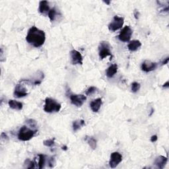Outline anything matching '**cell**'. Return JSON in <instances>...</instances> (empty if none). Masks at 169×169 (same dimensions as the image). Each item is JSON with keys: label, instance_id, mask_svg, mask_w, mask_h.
I'll list each match as a JSON object with an SVG mask.
<instances>
[{"label": "cell", "instance_id": "cell-22", "mask_svg": "<svg viewBox=\"0 0 169 169\" xmlns=\"http://www.w3.org/2000/svg\"><path fill=\"white\" fill-rule=\"evenodd\" d=\"M43 144H44L46 147H52L55 145V138H52V139H50V140H45V141H44V142H43Z\"/></svg>", "mask_w": 169, "mask_h": 169}, {"label": "cell", "instance_id": "cell-6", "mask_svg": "<svg viewBox=\"0 0 169 169\" xmlns=\"http://www.w3.org/2000/svg\"><path fill=\"white\" fill-rule=\"evenodd\" d=\"M132 35V30L129 26H125L122 30L120 35H118V38L122 42H127L130 41L131 36Z\"/></svg>", "mask_w": 169, "mask_h": 169}, {"label": "cell", "instance_id": "cell-12", "mask_svg": "<svg viewBox=\"0 0 169 169\" xmlns=\"http://www.w3.org/2000/svg\"><path fill=\"white\" fill-rule=\"evenodd\" d=\"M50 11V9L48 2L47 1L40 2L38 11L41 13V14L44 15H48V13Z\"/></svg>", "mask_w": 169, "mask_h": 169}, {"label": "cell", "instance_id": "cell-13", "mask_svg": "<svg viewBox=\"0 0 169 169\" xmlns=\"http://www.w3.org/2000/svg\"><path fill=\"white\" fill-rule=\"evenodd\" d=\"M167 161H168L167 157L161 156H161H158L156 158L154 164L157 168H160V169H163L165 167V165H166V164L167 163Z\"/></svg>", "mask_w": 169, "mask_h": 169}, {"label": "cell", "instance_id": "cell-17", "mask_svg": "<svg viewBox=\"0 0 169 169\" xmlns=\"http://www.w3.org/2000/svg\"><path fill=\"white\" fill-rule=\"evenodd\" d=\"M9 107L13 110H21L23 109V104L21 102L19 101H17L15 100H10L9 101Z\"/></svg>", "mask_w": 169, "mask_h": 169}, {"label": "cell", "instance_id": "cell-19", "mask_svg": "<svg viewBox=\"0 0 169 169\" xmlns=\"http://www.w3.org/2000/svg\"><path fill=\"white\" fill-rule=\"evenodd\" d=\"M85 125V122L83 120H75L73 122V130L74 131H77L81 127L84 126Z\"/></svg>", "mask_w": 169, "mask_h": 169}, {"label": "cell", "instance_id": "cell-2", "mask_svg": "<svg viewBox=\"0 0 169 169\" xmlns=\"http://www.w3.org/2000/svg\"><path fill=\"white\" fill-rule=\"evenodd\" d=\"M37 130H32L29 127L24 125L20 129L18 133V139L23 141H27L35 136Z\"/></svg>", "mask_w": 169, "mask_h": 169}, {"label": "cell", "instance_id": "cell-30", "mask_svg": "<svg viewBox=\"0 0 169 169\" xmlns=\"http://www.w3.org/2000/svg\"><path fill=\"white\" fill-rule=\"evenodd\" d=\"M168 59H169V58L168 57H167L166 58H165L164 60L161 63V65H166L168 64Z\"/></svg>", "mask_w": 169, "mask_h": 169}, {"label": "cell", "instance_id": "cell-29", "mask_svg": "<svg viewBox=\"0 0 169 169\" xmlns=\"http://www.w3.org/2000/svg\"><path fill=\"white\" fill-rule=\"evenodd\" d=\"M134 16H135V18L136 19H139V15H140V13H139L138 10L135 9V11H134Z\"/></svg>", "mask_w": 169, "mask_h": 169}, {"label": "cell", "instance_id": "cell-3", "mask_svg": "<svg viewBox=\"0 0 169 169\" xmlns=\"http://www.w3.org/2000/svg\"><path fill=\"white\" fill-rule=\"evenodd\" d=\"M62 108L61 104L58 103L54 99L51 98H46L45 100V104L44 107V110L48 113L52 112H58Z\"/></svg>", "mask_w": 169, "mask_h": 169}, {"label": "cell", "instance_id": "cell-27", "mask_svg": "<svg viewBox=\"0 0 169 169\" xmlns=\"http://www.w3.org/2000/svg\"><path fill=\"white\" fill-rule=\"evenodd\" d=\"M55 164H56V161H55L54 157H51L50 158H49V159H48V165H49L50 167V168L54 167Z\"/></svg>", "mask_w": 169, "mask_h": 169}, {"label": "cell", "instance_id": "cell-15", "mask_svg": "<svg viewBox=\"0 0 169 169\" xmlns=\"http://www.w3.org/2000/svg\"><path fill=\"white\" fill-rule=\"evenodd\" d=\"M118 71V65L116 64H112L108 67L106 71V75L108 78H112L116 74Z\"/></svg>", "mask_w": 169, "mask_h": 169}, {"label": "cell", "instance_id": "cell-23", "mask_svg": "<svg viewBox=\"0 0 169 169\" xmlns=\"http://www.w3.org/2000/svg\"><path fill=\"white\" fill-rule=\"evenodd\" d=\"M25 167L26 168H35V163L33 161H31L29 158H27L25 161Z\"/></svg>", "mask_w": 169, "mask_h": 169}, {"label": "cell", "instance_id": "cell-32", "mask_svg": "<svg viewBox=\"0 0 169 169\" xmlns=\"http://www.w3.org/2000/svg\"><path fill=\"white\" fill-rule=\"evenodd\" d=\"M163 87L164 88H168L169 87V82L168 81H167L163 85Z\"/></svg>", "mask_w": 169, "mask_h": 169}, {"label": "cell", "instance_id": "cell-4", "mask_svg": "<svg viewBox=\"0 0 169 169\" xmlns=\"http://www.w3.org/2000/svg\"><path fill=\"white\" fill-rule=\"evenodd\" d=\"M110 45L107 41H102L98 46V54L101 59H103L107 56H112L110 50Z\"/></svg>", "mask_w": 169, "mask_h": 169}, {"label": "cell", "instance_id": "cell-5", "mask_svg": "<svg viewBox=\"0 0 169 169\" xmlns=\"http://www.w3.org/2000/svg\"><path fill=\"white\" fill-rule=\"evenodd\" d=\"M124 23V19L122 17L116 15L114 17L112 21L108 25V29L110 31L115 32L122 28Z\"/></svg>", "mask_w": 169, "mask_h": 169}, {"label": "cell", "instance_id": "cell-20", "mask_svg": "<svg viewBox=\"0 0 169 169\" xmlns=\"http://www.w3.org/2000/svg\"><path fill=\"white\" fill-rule=\"evenodd\" d=\"M39 161H38V168H44V164L46 163V156L44 155L40 154L38 155Z\"/></svg>", "mask_w": 169, "mask_h": 169}, {"label": "cell", "instance_id": "cell-16", "mask_svg": "<svg viewBox=\"0 0 169 169\" xmlns=\"http://www.w3.org/2000/svg\"><path fill=\"white\" fill-rule=\"evenodd\" d=\"M141 43L140 42V41L135 40V41H132L129 43L128 45V48L130 51L135 52L139 48L141 47Z\"/></svg>", "mask_w": 169, "mask_h": 169}, {"label": "cell", "instance_id": "cell-21", "mask_svg": "<svg viewBox=\"0 0 169 169\" xmlns=\"http://www.w3.org/2000/svg\"><path fill=\"white\" fill-rule=\"evenodd\" d=\"M56 15H57V11H56V9L55 8H53L50 9V11L48 13V17L50 18V20L52 22H53L56 19Z\"/></svg>", "mask_w": 169, "mask_h": 169}, {"label": "cell", "instance_id": "cell-9", "mask_svg": "<svg viewBox=\"0 0 169 169\" xmlns=\"http://www.w3.org/2000/svg\"><path fill=\"white\" fill-rule=\"evenodd\" d=\"M70 56H71V64L73 65H77V64H83V56L77 50H73L70 52Z\"/></svg>", "mask_w": 169, "mask_h": 169}, {"label": "cell", "instance_id": "cell-31", "mask_svg": "<svg viewBox=\"0 0 169 169\" xmlns=\"http://www.w3.org/2000/svg\"><path fill=\"white\" fill-rule=\"evenodd\" d=\"M1 137H2V139H5V140H8V135H7L5 133H2V135H1Z\"/></svg>", "mask_w": 169, "mask_h": 169}, {"label": "cell", "instance_id": "cell-34", "mask_svg": "<svg viewBox=\"0 0 169 169\" xmlns=\"http://www.w3.org/2000/svg\"><path fill=\"white\" fill-rule=\"evenodd\" d=\"M105 3H107V4H108V5H109L110 3V1H108V2H107V1H106V2H104Z\"/></svg>", "mask_w": 169, "mask_h": 169}, {"label": "cell", "instance_id": "cell-10", "mask_svg": "<svg viewBox=\"0 0 169 169\" xmlns=\"http://www.w3.org/2000/svg\"><path fill=\"white\" fill-rule=\"evenodd\" d=\"M28 92L26 91V89L23 85L21 84H17L16 85L15 91H14V96L17 98H22L26 97L28 95Z\"/></svg>", "mask_w": 169, "mask_h": 169}, {"label": "cell", "instance_id": "cell-25", "mask_svg": "<svg viewBox=\"0 0 169 169\" xmlns=\"http://www.w3.org/2000/svg\"><path fill=\"white\" fill-rule=\"evenodd\" d=\"M96 91H97V88H96L95 87H91L87 89V91H86V95H91L92 94L95 93Z\"/></svg>", "mask_w": 169, "mask_h": 169}, {"label": "cell", "instance_id": "cell-26", "mask_svg": "<svg viewBox=\"0 0 169 169\" xmlns=\"http://www.w3.org/2000/svg\"><path fill=\"white\" fill-rule=\"evenodd\" d=\"M26 123H27L30 126L32 127V128H36V122L35 120H32V119H29L26 121Z\"/></svg>", "mask_w": 169, "mask_h": 169}, {"label": "cell", "instance_id": "cell-7", "mask_svg": "<svg viewBox=\"0 0 169 169\" xmlns=\"http://www.w3.org/2000/svg\"><path fill=\"white\" fill-rule=\"evenodd\" d=\"M86 97L83 95H71L70 96V100L72 104L77 107H81L85 102Z\"/></svg>", "mask_w": 169, "mask_h": 169}, {"label": "cell", "instance_id": "cell-18", "mask_svg": "<svg viewBox=\"0 0 169 169\" xmlns=\"http://www.w3.org/2000/svg\"><path fill=\"white\" fill-rule=\"evenodd\" d=\"M85 141L87 142L92 149H95L97 148V140L93 137L86 136L85 137Z\"/></svg>", "mask_w": 169, "mask_h": 169}, {"label": "cell", "instance_id": "cell-28", "mask_svg": "<svg viewBox=\"0 0 169 169\" xmlns=\"http://www.w3.org/2000/svg\"><path fill=\"white\" fill-rule=\"evenodd\" d=\"M157 140H158V137H157V135H153V136L151 137V141L153 142V143H154V142H155V141H157Z\"/></svg>", "mask_w": 169, "mask_h": 169}, {"label": "cell", "instance_id": "cell-11", "mask_svg": "<svg viewBox=\"0 0 169 169\" xmlns=\"http://www.w3.org/2000/svg\"><path fill=\"white\" fill-rule=\"evenodd\" d=\"M157 66V63L149 60H145L141 64V69L145 72H150L155 70Z\"/></svg>", "mask_w": 169, "mask_h": 169}, {"label": "cell", "instance_id": "cell-33", "mask_svg": "<svg viewBox=\"0 0 169 169\" xmlns=\"http://www.w3.org/2000/svg\"><path fill=\"white\" fill-rule=\"evenodd\" d=\"M62 149H63V150H65V151H66V150L68 149H67V147H66V146L62 147Z\"/></svg>", "mask_w": 169, "mask_h": 169}, {"label": "cell", "instance_id": "cell-1", "mask_svg": "<svg viewBox=\"0 0 169 169\" xmlns=\"http://www.w3.org/2000/svg\"><path fill=\"white\" fill-rule=\"evenodd\" d=\"M26 41L29 44L35 48H39L44 44L46 41L45 32L33 26L29 30Z\"/></svg>", "mask_w": 169, "mask_h": 169}, {"label": "cell", "instance_id": "cell-8", "mask_svg": "<svg viewBox=\"0 0 169 169\" xmlns=\"http://www.w3.org/2000/svg\"><path fill=\"white\" fill-rule=\"evenodd\" d=\"M122 161V155L118 152H114L110 155V160L109 161V165L112 168H116Z\"/></svg>", "mask_w": 169, "mask_h": 169}, {"label": "cell", "instance_id": "cell-24", "mask_svg": "<svg viewBox=\"0 0 169 169\" xmlns=\"http://www.w3.org/2000/svg\"><path fill=\"white\" fill-rule=\"evenodd\" d=\"M141 87L140 84L137 82H134L133 83L131 84V91L133 92H137Z\"/></svg>", "mask_w": 169, "mask_h": 169}, {"label": "cell", "instance_id": "cell-14", "mask_svg": "<svg viewBox=\"0 0 169 169\" xmlns=\"http://www.w3.org/2000/svg\"><path fill=\"white\" fill-rule=\"evenodd\" d=\"M102 104V99L101 98H98L95 99L94 101H92L91 102L90 107L91 108V110L94 112H97L99 110V109L101 108Z\"/></svg>", "mask_w": 169, "mask_h": 169}]
</instances>
